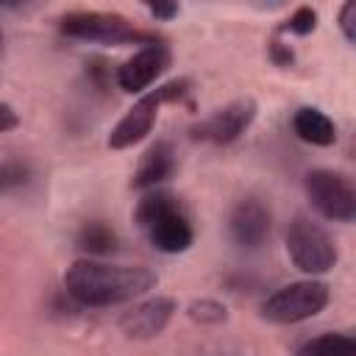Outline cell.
Masks as SVG:
<instances>
[{"instance_id":"cell-17","label":"cell","mask_w":356,"mask_h":356,"mask_svg":"<svg viewBox=\"0 0 356 356\" xmlns=\"http://www.w3.org/2000/svg\"><path fill=\"white\" fill-rule=\"evenodd\" d=\"M314 25H317V11L309 8V6H300V8H295L289 14V19L281 25V31L295 33V36H306V33L314 31Z\"/></svg>"},{"instance_id":"cell-16","label":"cell","mask_w":356,"mask_h":356,"mask_svg":"<svg viewBox=\"0 0 356 356\" xmlns=\"http://www.w3.org/2000/svg\"><path fill=\"white\" fill-rule=\"evenodd\" d=\"M189 317H192L195 323L217 325V323H225L228 312H225L222 303H217V300H211V298H203V300H195V303L189 306Z\"/></svg>"},{"instance_id":"cell-21","label":"cell","mask_w":356,"mask_h":356,"mask_svg":"<svg viewBox=\"0 0 356 356\" xmlns=\"http://www.w3.org/2000/svg\"><path fill=\"white\" fill-rule=\"evenodd\" d=\"M270 53H273V61H275L278 67H289V64H292V50L284 47L281 42H273V44H270Z\"/></svg>"},{"instance_id":"cell-5","label":"cell","mask_w":356,"mask_h":356,"mask_svg":"<svg viewBox=\"0 0 356 356\" xmlns=\"http://www.w3.org/2000/svg\"><path fill=\"white\" fill-rule=\"evenodd\" d=\"M286 253L300 273L320 275L337 264V245L323 225L298 214L286 225Z\"/></svg>"},{"instance_id":"cell-20","label":"cell","mask_w":356,"mask_h":356,"mask_svg":"<svg viewBox=\"0 0 356 356\" xmlns=\"http://www.w3.org/2000/svg\"><path fill=\"white\" fill-rule=\"evenodd\" d=\"M147 11H150L156 19H172V17L178 14V6H175V3H153V6H147Z\"/></svg>"},{"instance_id":"cell-10","label":"cell","mask_w":356,"mask_h":356,"mask_svg":"<svg viewBox=\"0 0 356 356\" xmlns=\"http://www.w3.org/2000/svg\"><path fill=\"white\" fill-rule=\"evenodd\" d=\"M167 67H170V47L164 42H153L139 47L128 61L120 64L117 83L122 92H145Z\"/></svg>"},{"instance_id":"cell-18","label":"cell","mask_w":356,"mask_h":356,"mask_svg":"<svg viewBox=\"0 0 356 356\" xmlns=\"http://www.w3.org/2000/svg\"><path fill=\"white\" fill-rule=\"evenodd\" d=\"M28 181V167L19 161H0V195L25 184Z\"/></svg>"},{"instance_id":"cell-4","label":"cell","mask_w":356,"mask_h":356,"mask_svg":"<svg viewBox=\"0 0 356 356\" xmlns=\"http://www.w3.org/2000/svg\"><path fill=\"white\" fill-rule=\"evenodd\" d=\"M186 86H189L186 78H175V81H170V83H164V86L150 89L147 95H142L128 108V114L114 125V131L108 134V147L122 150V147H131V145L142 142L150 134V128H153V122L159 117V108L164 103H170V100L184 97L186 95Z\"/></svg>"},{"instance_id":"cell-8","label":"cell","mask_w":356,"mask_h":356,"mask_svg":"<svg viewBox=\"0 0 356 356\" xmlns=\"http://www.w3.org/2000/svg\"><path fill=\"white\" fill-rule=\"evenodd\" d=\"M256 117V103L250 97L245 100H234L222 108H217L214 114H209L206 120H200L197 125L189 128L192 139L197 142H211V145H231L236 142L253 122Z\"/></svg>"},{"instance_id":"cell-13","label":"cell","mask_w":356,"mask_h":356,"mask_svg":"<svg viewBox=\"0 0 356 356\" xmlns=\"http://www.w3.org/2000/svg\"><path fill=\"white\" fill-rule=\"evenodd\" d=\"M292 131L298 139L317 147H328L337 142V125L331 122V117L312 106H303L292 114Z\"/></svg>"},{"instance_id":"cell-1","label":"cell","mask_w":356,"mask_h":356,"mask_svg":"<svg viewBox=\"0 0 356 356\" xmlns=\"http://www.w3.org/2000/svg\"><path fill=\"white\" fill-rule=\"evenodd\" d=\"M156 273L136 264H106L97 259H78L64 273V289L67 295L89 309L117 306L142 298L156 286Z\"/></svg>"},{"instance_id":"cell-23","label":"cell","mask_w":356,"mask_h":356,"mask_svg":"<svg viewBox=\"0 0 356 356\" xmlns=\"http://www.w3.org/2000/svg\"><path fill=\"white\" fill-rule=\"evenodd\" d=\"M0 44H3V33H0Z\"/></svg>"},{"instance_id":"cell-6","label":"cell","mask_w":356,"mask_h":356,"mask_svg":"<svg viewBox=\"0 0 356 356\" xmlns=\"http://www.w3.org/2000/svg\"><path fill=\"white\" fill-rule=\"evenodd\" d=\"M328 284L323 281H295L281 289H275L264 303H261V317L278 325H292L314 317L317 312L325 309L328 303Z\"/></svg>"},{"instance_id":"cell-2","label":"cell","mask_w":356,"mask_h":356,"mask_svg":"<svg viewBox=\"0 0 356 356\" xmlns=\"http://www.w3.org/2000/svg\"><path fill=\"white\" fill-rule=\"evenodd\" d=\"M134 220L145 239L161 253H184L195 239L184 203L167 189L145 192L134 209Z\"/></svg>"},{"instance_id":"cell-7","label":"cell","mask_w":356,"mask_h":356,"mask_svg":"<svg viewBox=\"0 0 356 356\" xmlns=\"http://www.w3.org/2000/svg\"><path fill=\"white\" fill-rule=\"evenodd\" d=\"M306 197L325 220L350 222L356 217V189L342 172L312 170L306 175Z\"/></svg>"},{"instance_id":"cell-9","label":"cell","mask_w":356,"mask_h":356,"mask_svg":"<svg viewBox=\"0 0 356 356\" xmlns=\"http://www.w3.org/2000/svg\"><path fill=\"white\" fill-rule=\"evenodd\" d=\"M273 231V214L259 197H242L228 214V234L239 248L256 250Z\"/></svg>"},{"instance_id":"cell-19","label":"cell","mask_w":356,"mask_h":356,"mask_svg":"<svg viewBox=\"0 0 356 356\" xmlns=\"http://www.w3.org/2000/svg\"><path fill=\"white\" fill-rule=\"evenodd\" d=\"M353 14H356V6L353 3H345L342 11H339V28L345 33L348 42H356V31H353Z\"/></svg>"},{"instance_id":"cell-22","label":"cell","mask_w":356,"mask_h":356,"mask_svg":"<svg viewBox=\"0 0 356 356\" xmlns=\"http://www.w3.org/2000/svg\"><path fill=\"white\" fill-rule=\"evenodd\" d=\"M17 122H19L17 111L8 103H0V131H11V128H17Z\"/></svg>"},{"instance_id":"cell-3","label":"cell","mask_w":356,"mask_h":356,"mask_svg":"<svg viewBox=\"0 0 356 356\" xmlns=\"http://www.w3.org/2000/svg\"><path fill=\"white\" fill-rule=\"evenodd\" d=\"M64 36L100 44H153L156 33L134 28L122 14L111 11H70L58 22Z\"/></svg>"},{"instance_id":"cell-15","label":"cell","mask_w":356,"mask_h":356,"mask_svg":"<svg viewBox=\"0 0 356 356\" xmlns=\"http://www.w3.org/2000/svg\"><path fill=\"white\" fill-rule=\"evenodd\" d=\"M117 245V234L114 228H108L106 222L100 220H92L81 228L78 234V248L86 250V253H111Z\"/></svg>"},{"instance_id":"cell-14","label":"cell","mask_w":356,"mask_h":356,"mask_svg":"<svg viewBox=\"0 0 356 356\" xmlns=\"http://www.w3.org/2000/svg\"><path fill=\"white\" fill-rule=\"evenodd\" d=\"M295 356H356V339L350 334L328 331L314 339H306L295 350Z\"/></svg>"},{"instance_id":"cell-12","label":"cell","mask_w":356,"mask_h":356,"mask_svg":"<svg viewBox=\"0 0 356 356\" xmlns=\"http://www.w3.org/2000/svg\"><path fill=\"white\" fill-rule=\"evenodd\" d=\"M175 172V150L170 142H156L142 153V161L131 178V186L136 189H159V184H164L170 175Z\"/></svg>"},{"instance_id":"cell-11","label":"cell","mask_w":356,"mask_h":356,"mask_svg":"<svg viewBox=\"0 0 356 356\" xmlns=\"http://www.w3.org/2000/svg\"><path fill=\"white\" fill-rule=\"evenodd\" d=\"M175 312V300L172 298H147L134 303L122 317H120V328L134 337V339H150L156 334L164 331V325L170 323Z\"/></svg>"}]
</instances>
